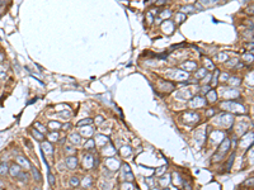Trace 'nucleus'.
<instances>
[{"mask_svg": "<svg viewBox=\"0 0 254 190\" xmlns=\"http://www.w3.org/2000/svg\"><path fill=\"white\" fill-rule=\"evenodd\" d=\"M66 164L69 165L70 169H74V167L76 166L78 162H76V158H75V157H68V158H66Z\"/></svg>", "mask_w": 254, "mask_h": 190, "instance_id": "f257e3e1", "label": "nucleus"}, {"mask_svg": "<svg viewBox=\"0 0 254 190\" xmlns=\"http://www.w3.org/2000/svg\"><path fill=\"white\" fill-rule=\"evenodd\" d=\"M19 172H20V169H19V166H18V165H13V166L10 167V174H11L13 176H17V175H19Z\"/></svg>", "mask_w": 254, "mask_h": 190, "instance_id": "f03ea898", "label": "nucleus"}, {"mask_svg": "<svg viewBox=\"0 0 254 190\" xmlns=\"http://www.w3.org/2000/svg\"><path fill=\"white\" fill-rule=\"evenodd\" d=\"M8 171H9V169H8V165L7 164H0V175H5V174H8Z\"/></svg>", "mask_w": 254, "mask_h": 190, "instance_id": "7ed1b4c3", "label": "nucleus"}, {"mask_svg": "<svg viewBox=\"0 0 254 190\" xmlns=\"http://www.w3.org/2000/svg\"><path fill=\"white\" fill-rule=\"evenodd\" d=\"M17 161L19 162V164H23V165H25V166H29V162H28V161H27L25 158H23L22 156H19V157L17 158Z\"/></svg>", "mask_w": 254, "mask_h": 190, "instance_id": "20e7f679", "label": "nucleus"}, {"mask_svg": "<svg viewBox=\"0 0 254 190\" xmlns=\"http://www.w3.org/2000/svg\"><path fill=\"white\" fill-rule=\"evenodd\" d=\"M91 119H84V120H80L79 123H78V126H83V124H90L91 123Z\"/></svg>", "mask_w": 254, "mask_h": 190, "instance_id": "39448f33", "label": "nucleus"}, {"mask_svg": "<svg viewBox=\"0 0 254 190\" xmlns=\"http://www.w3.org/2000/svg\"><path fill=\"white\" fill-rule=\"evenodd\" d=\"M203 74H206V71H205V70H199V72H197V75H196V76H197L198 79H202V77L205 76Z\"/></svg>", "mask_w": 254, "mask_h": 190, "instance_id": "423d86ee", "label": "nucleus"}, {"mask_svg": "<svg viewBox=\"0 0 254 190\" xmlns=\"http://www.w3.org/2000/svg\"><path fill=\"white\" fill-rule=\"evenodd\" d=\"M32 171H33V174H34V179H37V180H41V178H39V174H38V171H37L36 169H32Z\"/></svg>", "mask_w": 254, "mask_h": 190, "instance_id": "0eeeda50", "label": "nucleus"}, {"mask_svg": "<svg viewBox=\"0 0 254 190\" xmlns=\"http://www.w3.org/2000/svg\"><path fill=\"white\" fill-rule=\"evenodd\" d=\"M78 184H79V179H78V178H73V179H71V185H73V186H76Z\"/></svg>", "mask_w": 254, "mask_h": 190, "instance_id": "6e6552de", "label": "nucleus"}, {"mask_svg": "<svg viewBox=\"0 0 254 190\" xmlns=\"http://www.w3.org/2000/svg\"><path fill=\"white\" fill-rule=\"evenodd\" d=\"M50 126H51L52 128H55V127H56V128H59V127H60V124H59V123H55V122H51Z\"/></svg>", "mask_w": 254, "mask_h": 190, "instance_id": "1a4fd4ad", "label": "nucleus"}, {"mask_svg": "<svg viewBox=\"0 0 254 190\" xmlns=\"http://www.w3.org/2000/svg\"><path fill=\"white\" fill-rule=\"evenodd\" d=\"M19 179H22V180H27V175H24V174L19 172Z\"/></svg>", "mask_w": 254, "mask_h": 190, "instance_id": "9d476101", "label": "nucleus"}, {"mask_svg": "<svg viewBox=\"0 0 254 190\" xmlns=\"http://www.w3.org/2000/svg\"><path fill=\"white\" fill-rule=\"evenodd\" d=\"M34 134H37V138H38V140H42V136L39 134L38 132H36V131H34Z\"/></svg>", "mask_w": 254, "mask_h": 190, "instance_id": "9b49d317", "label": "nucleus"}, {"mask_svg": "<svg viewBox=\"0 0 254 190\" xmlns=\"http://www.w3.org/2000/svg\"><path fill=\"white\" fill-rule=\"evenodd\" d=\"M164 3H165V0H160V2L158 3V5H163Z\"/></svg>", "mask_w": 254, "mask_h": 190, "instance_id": "f8f14e48", "label": "nucleus"}, {"mask_svg": "<svg viewBox=\"0 0 254 190\" xmlns=\"http://www.w3.org/2000/svg\"><path fill=\"white\" fill-rule=\"evenodd\" d=\"M7 2H9V0H0V3H7Z\"/></svg>", "mask_w": 254, "mask_h": 190, "instance_id": "ddd939ff", "label": "nucleus"}]
</instances>
